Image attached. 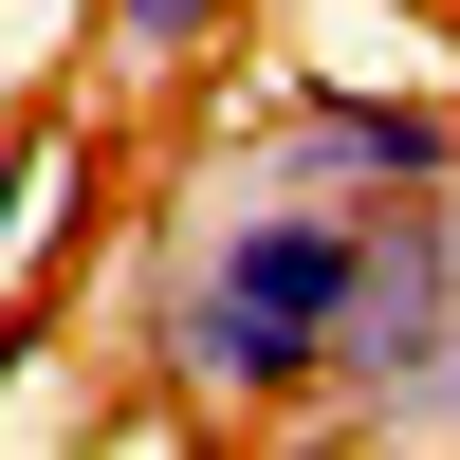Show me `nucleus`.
<instances>
[{"mask_svg":"<svg viewBox=\"0 0 460 460\" xmlns=\"http://www.w3.org/2000/svg\"><path fill=\"white\" fill-rule=\"evenodd\" d=\"M93 37H111V74H129V93H184V74L240 37V0H93Z\"/></svg>","mask_w":460,"mask_h":460,"instance_id":"nucleus-3","label":"nucleus"},{"mask_svg":"<svg viewBox=\"0 0 460 460\" xmlns=\"http://www.w3.org/2000/svg\"><path fill=\"white\" fill-rule=\"evenodd\" d=\"M56 203H74V129H37V111H0V277H19L37 240H56Z\"/></svg>","mask_w":460,"mask_h":460,"instance_id":"nucleus-4","label":"nucleus"},{"mask_svg":"<svg viewBox=\"0 0 460 460\" xmlns=\"http://www.w3.org/2000/svg\"><path fill=\"white\" fill-rule=\"evenodd\" d=\"M387 19H460V0H387Z\"/></svg>","mask_w":460,"mask_h":460,"instance_id":"nucleus-6","label":"nucleus"},{"mask_svg":"<svg viewBox=\"0 0 460 460\" xmlns=\"http://www.w3.org/2000/svg\"><path fill=\"white\" fill-rule=\"evenodd\" d=\"M258 129L332 184H460V111L442 93H387V74H277Z\"/></svg>","mask_w":460,"mask_h":460,"instance_id":"nucleus-2","label":"nucleus"},{"mask_svg":"<svg viewBox=\"0 0 460 460\" xmlns=\"http://www.w3.org/2000/svg\"><path fill=\"white\" fill-rule=\"evenodd\" d=\"M405 184H332L295 166L258 111H221L184 147V184L147 203V277H129V350L184 424H240V442H295L350 368V295H368V240H387Z\"/></svg>","mask_w":460,"mask_h":460,"instance_id":"nucleus-1","label":"nucleus"},{"mask_svg":"<svg viewBox=\"0 0 460 460\" xmlns=\"http://www.w3.org/2000/svg\"><path fill=\"white\" fill-rule=\"evenodd\" d=\"M424 442H460V350H442V368H424Z\"/></svg>","mask_w":460,"mask_h":460,"instance_id":"nucleus-5","label":"nucleus"}]
</instances>
